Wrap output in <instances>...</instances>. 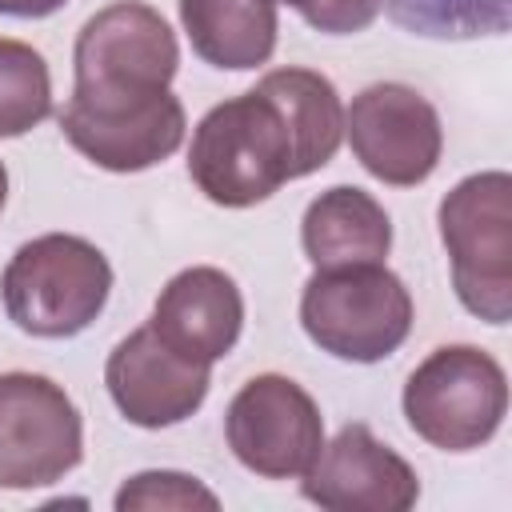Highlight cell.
Segmentation results:
<instances>
[{
    "label": "cell",
    "instance_id": "cell-1",
    "mask_svg": "<svg viewBox=\"0 0 512 512\" xmlns=\"http://www.w3.org/2000/svg\"><path fill=\"white\" fill-rule=\"evenodd\" d=\"M180 44L144 0H116L84 20L72 48V100L60 108L64 140L104 172L164 164L188 132L172 96Z\"/></svg>",
    "mask_w": 512,
    "mask_h": 512
},
{
    "label": "cell",
    "instance_id": "cell-2",
    "mask_svg": "<svg viewBox=\"0 0 512 512\" xmlns=\"http://www.w3.org/2000/svg\"><path fill=\"white\" fill-rule=\"evenodd\" d=\"M192 184L220 208H252L296 172V140L276 104L252 88L204 112L188 144Z\"/></svg>",
    "mask_w": 512,
    "mask_h": 512
},
{
    "label": "cell",
    "instance_id": "cell-3",
    "mask_svg": "<svg viewBox=\"0 0 512 512\" xmlns=\"http://www.w3.org/2000/svg\"><path fill=\"white\" fill-rule=\"evenodd\" d=\"M108 256L72 232H48L16 248L0 276L8 320L40 340H68L84 332L108 304Z\"/></svg>",
    "mask_w": 512,
    "mask_h": 512
},
{
    "label": "cell",
    "instance_id": "cell-4",
    "mask_svg": "<svg viewBox=\"0 0 512 512\" xmlns=\"http://www.w3.org/2000/svg\"><path fill=\"white\" fill-rule=\"evenodd\" d=\"M300 324L320 352L376 364L408 340L412 296L384 264L316 268L300 292Z\"/></svg>",
    "mask_w": 512,
    "mask_h": 512
},
{
    "label": "cell",
    "instance_id": "cell-5",
    "mask_svg": "<svg viewBox=\"0 0 512 512\" xmlns=\"http://www.w3.org/2000/svg\"><path fill=\"white\" fill-rule=\"evenodd\" d=\"M460 304L484 324L512 316V176H464L436 212Z\"/></svg>",
    "mask_w": 512,
    "mask_h": 512
},
{
    "label": "cell",
    "instance_id": "cell-6",
    "mask_svg": "<svg viewBox=\"0 0 512 512\" xmlns=\"http://www.w3.org/2000/svg\"><path fill=\"white\" fill-rule=\"evenodd\" d=\"M408 428L444 452H472L488 444L508 412V376L496 356L476 344L432 348L404 384Z\"/></svg>",
    "mask_w": 512,
    "mask_h": 512
},
{
    "label": "cell",
    "instance_id": "cell-7",
    "mask_svg": "<svg viewBox=\"0 0 512 512\" xmlns=\"http://www.w3.org/2000/svg\"><path fill=\"white\" fill-rule=\"evenodd\" d=\"M80 456L84 420L72 396L40 372H0V488L56 484Z\"/></svg>",
    "mask_w": 512,
    "mask_h": 512
},
{
    "label": "cell",
    "instance_id": "cell-8",
    "mask_svg": "<svg viewBox=\"0 0 512 512\" xmlns=\"http://www.w3.org/2000/svg\"><path fill=\"white\" fill-rule=\"evenodd\" d=\"M224 436L248 472L264 480H300L324 448V416L296 380L260 372L228 400Z\"/></svg>",
    "mask_w": 512,
    "mask_h": 512
},
{
    "label": "cell",
    "instance_id": "cell-9",
    "mask_svg": "<svg viewBox=\"0 0 512 512\" xmlns=\"http://www.w3.org/2000/svg\"><path fill=\"white\" fill-rule=\"evenodd\" d=\"M344 136L368 176L392 188L424 184L444 152L440 112L408 84L380 80L344 108Z\"/></svg>",
    "mask_w": 512,
    "mask_h": 512
},
{
    "label": "cell",
    "instance_id": "cell-10",
    "mask_svg": "<svg viewBox=\"0 0 512 512\" xmlns=\"http://www.w3.org/2000/svg\"><path fill=\"white\" fill-rule=\"evenodd\" d=\"M104 384L128 424L172 428L204 404L212 388V372L208 364H196L176 348H168L152 332V324H140L108 352Z\"/></svg>",
    "mask_w": 512,
    "mask_h": 512
},
{
    "label": "cell",
    "instance_id": "cell-11",
    "mask_svg": "<svg viewBox=\"0 0 512 512\" xmlns=\"http://www.w3.org/2000/svg\"><path fill=\"white\" fill-rule=\"evenodd\" d=\"M300 492L328 512H408L420 496V480L368 424H344L300 476Z\"/></svg>",
    "mask_w": 512,
    "mask_h": 512
},
{
    "label": "cell",
    "instance_id": "cell-12",
    "mask_svg": "<svg viewBox=\"0 0 512 512\" xmlns=\"http://www.w3.org/2000/svg\"><path fill=\"white\" fill-rule=\"evenodd\" d=\"M152 332L196 364L224 360L244 328V296L224 268L196 264L176 272L152 308Z\"/></svg>",
    "mask_w": 512,
    "mask_h": 512
},
{
    "label": "cell",
    "instance_id": "cell-13",
    "mask_svg": "<svg viewBox=\"0 0 512 512\" xmlns=\"http://www.w3.org/2000/svg\"><path fill=\"white\" fill-rule=\"evenodd\" d=\"M300 244L316 268L384 264L392 248V220L372 192L356 184H336L304 208Z\"/></svg>",
    "mask_w": 512,
    "mask_h": 512
},
{
    "label": "cell",
    "instance_id": "cell-14",
    "mask_svg": "<svg viewBox=\"0 0 512 512\" xmlns=\"http://www.w3.org/2000/svg\"><path fill=\"white\" fill-rule=\"evenodd\" d=\"M192 52L228 72L268 64L276 52V0H176Z\"/></svg>",
    "mask_w": 512,
    "mask_h": 512
},
{
    "label": "cell",
    "instance_id": "cell-15",
    "mask_svg": "<svg viewBox=\"0 0 512 512\" xmlns=\"http://www.w3.org/2000/svg\"><path fill=\"white\" fill-rule=\"evenodd\" d=\"M256 88L276 104L292 140H296V172L308 176L324 168L344 140V104L328 76L312 68H272L256 80Z\"/></svg>",
    "mask_w": 512,
    "mask_h": 512
},
{
    "label": "cell",
    "instance_id": "cell-16",
    "mask_svg": "<svg viewBox=\"0 0 512 512\" xmlns=\"http://www.w3.org/2000/svg\"><path fill=\"white\" fill-rule=\"evenodd\" d=\"M388 16L424 40H480L504 36L512 24V0H380Z\"/></svg>",
    "mask_w": 512,
    "mask_h": 512
},
{
    "label": "cell",
    "instance_id": "cell-17",
    "mask_svg": "<svg viewBox=\"0 0 512 512\" xmlns=\"http://www.w3.org/2000/svg\"><path fill=\"white\" fill-rule=\"evenodd\" d=\"M52 112V76L44 56L24 44L0 36V140L32 132Z\"/></svg>",
    "mask_w": 512,
    "mask_h": 512
},
{
    "label": "cell",
    "instance_id": "cell-18",
    "mask_svg": "<svg viewBox=\"0 0 512 512\" xmlns=\"http://www.w3.org/2000/svg\"><path fill=\"white\" fill-rule=\"evenodd\" d=\"M116 508L120 512H132V508H220V500L196 476L160 468V472H136L132 480H124V488L116 492Z\"/></svg>",
    "mask_w": 512,
    "mask_h": 512
},
{
    "label": "cell",
    "instance_id": "cell-19",
    "mask_svg": "<svg viewBox=\"0 0 512 512\" xmlns=\"http://www.w3.org/2000/svg\"><path fill=\"white\" fill-rule=\"evenodd\" d=\"M276 4H288L308 28L328 36L364 32L380 16V0H276Z\"/></svg>",
    "mask_w": 512,
    "mask_h": 512
},
{
    "label": "cell",
    "instance_id": "cell-20",
    "mask_svg": "<svg viewBox=\"0 0 512 512\" xmlns=\"http://www.w3.org/2000/svg\"><path fill=\"white\" fill-rule=\"evenodd\" d=\"M68 0H0V16H16V20H40L60 12Z\"/></svg>",
    "mask_w": 512,
    "mask_h": 512
},
{
    "label": "cell",
    "instance_id": "cell-21",
    "mask_svg": "<svg viewBox=\"0 0 512 512\" xmlns=\"http://www.w3.org/2000/svg\"><path fill=\"white\" fill-rule=\"evenodd\" d=\"M4 200H8V172H4V164H0V208H4Z\"/></svg>",
    "mask_w": 512,
    "mask_h": 512
}]
</instances>
